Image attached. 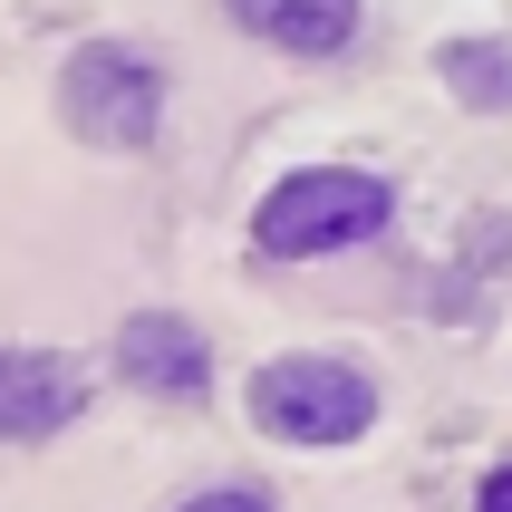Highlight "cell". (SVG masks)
I'll use <instances>...</instances> for the list:
<instances>
[{
    "label": "cell",
    "mask_w": 512,
    "mask_h": 512,
    "mask_svg": "<svg viewBox=\"0 0 512 512\" xmlns=\"http://www.w3.org/2000/svg\"><path fill=\"white\" fill-rule=\"evenodd\" d=\"M397 223V194L387 174H358V165H310V174H281L252 213V242L271 261H319V252H358Z\"/></svg>",
    "instance_id": "1"
},
{
    "label": "cell",
    "mask_w": 512,
    "mask_h": 512,
    "mask_svg": "<svg viewBox=\"0 0 512 512\" xmlns=\"http://www.w3.org/2000/svg\"><path fill=\"white\" fill-rule=\"evenodd\" d=\"M58 116L87 145L136 155V145H155V116H165V68L145 49H126V39H87L68 58V78H58Z\"/></svg>",
    "instance_id": "2"
},
{
    "label": "cell",
    "mask_w": 512,
    "mask_h": 512,
    "mask_svg": "<svg viewBox=\"0 0 512 512\" xmlns=\"http://www.w3.org/2000/svg\"><path fill=\"white\" fill-rule=\"evenodd\" d=\"M252 416L281 445H358L377 426V387L348 358H271L252 377Z\"/></svg>",
    "instance_id": "3"
},
{
    "label": "cell",
    "mask_w": 512,
    "mask_h": 512,
    "mask_svg": "<svg viewBox=\"0 0 512 512\" xmlns=\"http://www.w3.org/2000/svg\"><path fill=\"white\" fill-rule=\"evenodd\" d=\"M87 368L58 348H0V445H49L58 426H78Z\"/></svg>",
    "instance_id": "4"
},
{
    "label": "cell",
    "mask_w": 512,
    "mask_h": 512,
    "mask_svg": "<svg viewBox=\"0 0 512 512\" xmlns=\"http://www.w3.org/2000/svg\"><path fill=\"white\" fill-rule=\"evenodd\" d=\"M116 377L145 387V397H203V387H213V348H203L194 319L136 310L126 329H116Z\"/></svg>",
    "instance_id": "5"
},
{
    "label": "cell",
    "mask_w": 512,
    "mask_h": 512,
    "mask_svg": "<svg viewBox=\"0 0 512 512\" xmlns=\"http://www.w3.org/2000/svg\"><path fill=\"white\" fill-rule=\"evenodd\" d=\"M223 10L290 58H339L358 39V0H223Z\"/></svg>",
    "instance_id": "6"
},
{
    "label": "cell",
    "mask_w": 512,
    "mask_h": 512,
    "mask_svg": "<svg viewBox=\"0 0 512 512\" xmlns=\"http://www.w3.org/2000/svg\"><path fill=\"white\" fill-rule=\"evenodd\" d=\"M435 68H445V87H455L464 107H484V116L512 107V49H503V39H445Z\"/></svg>",
    "instance_id": "7"
},
{
    "label": "cell",
    "mask_w": 512,
    "mask_h": 512,
    "mask_svg": "<svg viewBox=\"0 0 512 512\" xmlns=\"http://www.w3.org/2000/svg\"><path fill=\"white\" fill-rule=\"evenodd\" d=\"M174 512H271V493H252V484H223V493H194V503H174Z\"/></svg>",
    "instance_id": "8"
},
{
    "label": "cell",
    "mask_w": 512,
    "mask_h": 512,
    "mask_svg": "<svg viewBox=\"0 0 512 512\" xmlns=\"http://www.w3.org/2000/svg\"><path fill=\"white\" fill-rule=\"evenodd\" d=\"M474 512H512V464H503V474L484 484V503H474Z\"/></svg>",
    "instance_id": "9"
}]
</instances>
